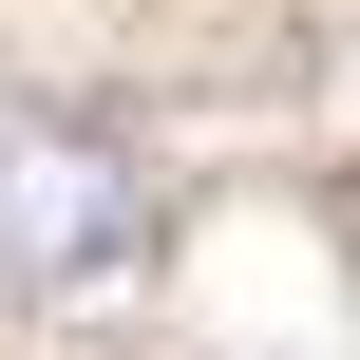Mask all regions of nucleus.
<instances>
[{
	"instance_id": "f257e3e1",
	"label": "nucleus",
	"mask_w": 360,
	"mask_h": 360,
	"mask_svg": "<svg viewBox=\"0 0 360 360\" xmlns=\"http://www.w3.org/2000/svg\"><path fill=\"white\" fill-rule=\"evenodd\" d=\"M133 247H152V171L95 114H0V285L57 304V285H114Z\"/></svg>"
}]
</instances>
